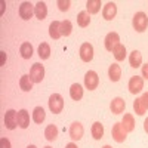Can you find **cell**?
Instances as JSON below:
<instances>
[{
	"label": "cell",
	"mask_w": 148,
	"mask_h": 148,
	"mask_svg": "<svg viewBox=\"0 0 148 148\" xmlns=\"http://www.w3.org/2000/svg\"><path fill=\"white\" fill-rule=\"evenodd\" d=\"M133 28L138 33H144L148 27V16L144 14V12H136L133 16Z\"/></svg>",
	"instance_id": "1"
},
{
	"label": "cell",
	"mask_w": 148,
	"mask_h": 148,
	"mask_svg": "<svg viewBox=\"0 0 148 148\" xmlns=\"http://www.w3.org/2000/svg\"><path fill=\"white\" fill-rule=\"evenodd\" d=\"M62 108H64V98L59 93L51 95V98H49V110H51L53 114H58L62 111Z\"/></svg>",
	"instance_id": "2"
},
{
	"label": "cell",
	"mask_w": 148,
	"mask_h": 148,
	"mask_svg": "<svg viewBox=\"0 0 148 148\" xmlns=\"http://www.w3.org/2000/svg\"><path fill=\"white\" fill-rule=\"evenodd\" d=\"M111 136H113V139L119 144L125 142L126 141V136H127V132L123 129L121 126V121L120 123H116V125L113 126V129H111Z\"/></svg>",
	"instance_id": "3"
},
{
	"label": "cell",
	"mask_w": 148,
	"mask_h": 148,
	"mask_svg": "<svg viewBox=\"0 0 148 148\" xmlns=\"http://www.w3.org/2000/svg\"><path fill=\"white\" fill-rule=\"evenodd\" d=\"M30 77H31L33 83H40L45 79V67L39 62L33 64V67L30 70Z\"/></svg>",
	"instance_id": "4"
},
{
	"label": "cell",
	"mask_w": 148,
	"mask_h": 148,
	"mask_svg": "<svg viewBox=\"0 0 148 148\" xmlns=\"http://www.w3.org/2000/svg\"><path fill=\"white\" fill-rule=\"evenodd\" d=\"M98 84H99V77H98V74L95 71H92V70L86 73V76H84V86H86V89L95 90L98 88Z\"/></svg>",
	"instance_id": "5"
},
{
	"label": "cell",
	"mask_w": 148,
	"mask_h": 148,
	"mask_svg": "<svg viewBox=\"0 0 148 148\" xmlns=\"http://www.w3.org/2000/svg\"><path fill=\"white\" fill-rule=\"evenodd\" d=\"M5 126L9 130H14L18 126V113L15 110H8L5 114Z\"/></svg>",
	"instance_id": "6"
},
{
	"label": "cell",
	"mask_w": 148,
	"mask_h": 148,
	"mask_svg": "<svg viewBox=\"0 0 148 148\" xmlns=\"http://www.w3.org/2000/svg\"><path fill=\"white\" fill-rule=\"evenodd\" d=\"M142 89H144V79L139 77V76L130 77V80H129V92L133 93V95H136Z\"/></svg>",
	"instance_id": "7"
},
{
	"label": "cell",
	"mask_w": 148,
	"mask_h": 148,
	"mask_svg": "<svg viewBox=\"0 0 148 148\" xmlns=\"http://www.w3.org/2000/svg\"><path fill=\"white\" fill-rule=\"evenodd\" d=\"M80 58L83 62H90L93 59V46L90 43H83L80 46Z\"/></svg>",
	"instance_id": "8"
},
{
	"label": "cell",
	"mask_w": 148,
	"mask_h": 148,
	"mask_svg": "<svg viewBox=\"0 0 148 148\" xmlns=\"http://www.w3.org/2000/svg\"><path fill=\"white\" fill-rule=\"evenodd\" d=\"M83 133H84V129H83V125L79 121H74L73 125L70 126V138L73 141H79L83 138Z\"/></svg>",
	"instance_id": "9"
},
{
	"label": "cell",
	"mask_w": 148,
	"mask_h": 148,
	"mask_svg": "<svg viewBox=\"0 0 148 148\" xmlns=\"http://www.w3.org/2000/svg\"><path fill=\"white\" fill-rule=\"evenodd\" d=\"M34 15V6H33V3L31 2H24V3H21V6H19V16L22 18V19H30L31 16Z\"/></svg>",
	"instance_id": "10"
},
{
	"label": "cell",
	"mask_w": 148,
	"mask_h": 148,
	"mask_svg": "<svg viewBox=\"0 0 148 148\" xmlns=\"http://www.w3.org/2000/svg\"><path fill=\"white\" fill-rule=\"evenodd\" d=\"M105 49L110 52H113L114 51V47L120 43V36L117 33H108L107 37H105Z\"/></svg>",
	"instance_id": "11"
},
{
	"label": "cell",
	"mask_w": 148,
	"mask_h": 148,
	"mask_svg": "<svg viewBox=\"0 0 148 148\" xmlns=\"http://www.w3.org/2000/svg\"><path fill=\"white\" fill-rule=\"evenodd\" d=\"M110 108H111V113L113 114H121L123 111H125V108H126V102H125L123 98L117 96V98H114V99L111 101Z\"/></svg>",
	"instance_id": "12"
},
{
	"label": "cell",
	"mask_w": 148,
	"mask_h": 148,
	"mask_svg": "<svg viewBox=\"0 0 148 148\" xmlns=\"http://www.w3.org/2000/svg\"><path fill=\"white\" fill-rule=\"evenodd\" d=\"M116 15H117V6H116V3H114V2H108V3L104 6V9H102V16H104V19L111 21Z\"/></svg>",
	"instance_id": "13"
},
{
	"label": "cell",
	"mask_w": 148,
	"mask_h": 148,
	"mask_svg": "<svg viewBox=\"0 0 148 148\" xmlns=\"http://www.w3.org/2000/svg\"><path fill=\"white\" fill-rule=\"evenodd\" d=\"M18 126L21 129H27L30 126V114L27 110H19L18 111Z\"/></svg>",
	"instance_id": "14"
},
{
	"label": "cell",
	"mask_w": 148,
	"mask_h": 148,
	"mask_svg": "<svg viewBox=\"0 0 148 148\" xmlns=\"http://www.w3.org/2000/svg\"><path fill=\"white\" fill-rule=\"evenodd\" d=\"M34 15H36L37 19H40V21H43L46 18V15H47V6H46L45 2H37L36 3V6H34Z\"/></svg>",
	"instance_id": "15"
},
{
	"label": "cell",
	"mask_w": 148,
	"mask_h": 148,
	"mask_svg": "<svg viewBox=\"0 0 148 148\" xmlns=\"http://www.w3.org/2000/svg\"><path fill=\"white\" fill-rule=\"evenodd\" d=\"M70 96L73 101H80L83 98V88L79 83H73L70 88Z\"/></svg>",
	"instance_id": "16"
},
{
	"label": "cell",
	"mask_w": 148,
	"mask_h": 148,
	"mask_svg": "<svg viewBox=\"0 0 148 148\" xmlns=\"http://www.w3.org/2000/svg\"><path fill=\"white\" fill-rule=\"evenodd\" d=\"M108 77L111 82H119L121 77V68L117 64H111L108 68Z\"/></svg>",
	"instance_id": "17"
},
{
	"label": "cell",
	"mask_w": 148,
	"mask_h": 148,
	"mask_svg": "<svg viewBox=\"0 0 148 148\" xmlns=\"http://www.w3.org/2000/svg\"><path fill=\"white\" fill-rule=\"evenodd\" d=\"M49 36L52 37L53 40H58L61 36V22L59 21H53L51 25H49Z\"/></svg>",
	"instance_id": "18"
},
{
	"label": "cell",
	"mask_w": 148,
	"mask_h": 148,
	"mask_svg": "<svg viewBox=\"0 0 148 148\" xmlns=\"http://www.w3.org/2000/svg\"><path fill=\"white\" fill-rule=\"evenodd\" d=\"M121 126L127 133L132 132L135 129V119H133V116L132 114H125V117H123V120H121Z\"/></svg>",
	"instance_id": "19"
},
{
	"label": "cell",
	"mask_w": 148,
	"mask_h": 148,
	"mask_svg": "<svg viewBox=\"0 0 148 148\" xmlns=\"http://www.w3.org/2000/svg\"><path fill=\"white\" fill-rule=\"evenodd\" d=\"M129 64H130V67H133V68L141 67V64H142V55H141L139 51H133V52L129 55Z\"/></svg>",
	"instance_id": "20"
},
{
	"label": "cell",
	"mask_w": 148,
	"mask_h": 148,
	"mask_svg": "<svg viewBox=\"0 0 148 148\" xmlns=\"http://www.w3.org/2000/svg\"><path fill=\"white\" fill-rule=\"evenodd\" d=\"M45 119H46V113H45L43 107H36L33 111V121L37 123V125H42Z\"/></svg>",
	"instance_id": "21"
},
{
	"label": "cell",
	"mask_w": 148,
	"mask_h": 148,
	"mask_svg": "<svg viewBox=\"0 0 148 148\" xmlns=\"http://www.w3.org/2000/svg\"><path fill=\"white\" fill-rule=\"evenodd\" d=\"M101 0H88L86 2V10H88V14H98L101 9Z\"/></svg>",
	"instance_id": "22"
},
{
	"label": "cell",
	"mask_w": 148,
	"mask_h": 148,
	"mask_svg": "<svg viewBox=\"0 0 148 148\" xmlns=\"http://www.w3.org/2000/svg\"><path fill=\"white\" fill-rule=\"evenodd\" d=\"M19 88L24 90V92H30L33 89V80L30 77V74H25L19 79Z\"/></svg>",
	"instance_id": "23"
},
{
	"label": "cell",
	"mask_w": 148,
	"mask_h": 148,
	"mask_svg": "<svg viewBox=\"0 0 148 148\" xmlns=\"http://www.w3.org/2000/svg\"><path fill=\"white\" fill-rule=\"evenodd\" d=\"M77 24L80 27H88L89 24H90V15L88 14V10H82L79 12V15H77Z\"/></svg>",
	"instance_id": "24"
},
{
	"label": "cell",
	"mask_w": 148,
	"mask_h": 148,
	"mask_svg": "<svg viewBox=\"0 0 148 148\" xmlns=\"http://www.w3.org/2000/svg\"><path fill=\"white\" fill-rule=\"evenodd\" d=\"M90 132H92V136H93L95 139H101V138L104 136V126L101 125L99 121H95L93 125H92Z\"/></svg>",
	"instance_id": "25"
},
{
	"label": "cell",
	"mask_w": 148,
	"mask_h": 148,
	"mask_svg": "<svg viewBox=\"0 0 148 148\" xmlns=\"http://www.w3.org/2000/svg\"><path fill=\"white\" fill-rule=\"evenodd\" d=\"M19 53H21V56H22L24 59H30V58L33 56V46H31L28 42L22 43L21 47H19Z\"/></svg>",
	"instance_id": "26"
},
{
	"label": "cell",
	"mask_w": 148,
	"mask_h": 148,
	"mask_svg": "<svg viewBox=\"0 0 148 148\" xmlns=\"http://www.w3.org/2000/svg\"><path fill=\"white\" fill-rule=\"evenodd\" d=\"M45 136H46L47 141H55L56 136H58V127H56L55 125L46 126V129H45Z\"/></svg>",
	"instance_id": "27"
},
{
	"label": "cell",
	"mask_w": 148,
	"mask_h": 148,
	"mask_svg": "<svg viewBox=\"0 0 148 148\" xmlns=\"http://www.w3.org/2000/svg\"><path fill=\"white\" fill-rule=\"evenodd\" d=\"M113 53H114L116 61H123V59L126 58V46H125V45H121V43H119V45L114 47Z\"/></svg>",
	"instance_id": "28"
},
{
	"label": "cell",
	"mask_w": 148,
	"mask_h": 148,
	"mask_svg": "<svg viewBox=\"0 0 148 148\" xmlns=\"http://www.w3.org/2000/svg\"><path fill=\"white\" fill-rule=\"evenodd\" d=\"M39 56L40 59H47L49 56H51V46H49L47 43H40L39 46Z\"/></svg>",
	"instance_id": "29"
},
{
	"label": "cell",
	"mask_w": 148,
	"mask_h": 148,
	"mask_svg": "<svg viewBox=\"0 0 148 148\" xmlns=\"http://www.w3.org/2000/svg\"><path fill=\"white\" fill-rule=\"evenodd\" d=\"M71 31H73V24H71V21L65 19V21L61 22V34L67 37V36L71 34Z\"/></svg>",
	"instance_id": "30"
},
{
	"label": "cell",
	"mask_w": 148,
	"mask_h": 148,
	"mask_svg": "<svg viewBox=\"0 0 148 148\" xmlns=\"http://www.w3.org/2000/svg\"><path fill=\"white\" fill-rule=\"evenodd\" d=\"M133 110H135V113H136L138 116H144L145 114V110L141 104V98H136V99L133 101Z\"/></svg>",
	"instance_id": "31"
},
{
	"label": "cell",
	"mask_w": 148,
	"mask_h": 148,
	"mask_svg": "<svg viewBox=\"0 0 148 148\" xmlns=\"http://www.w3.org/2000/svg\"><path fill=\"white\" fill-rule=\"evenodd\" d=\"M58 8H59V10H62V12H65V10H68L70 9V6H71V2L70 0H58Z\"/></svg>",
	"instance_id": "32"
},
{
	"label": "cell",
	"mask_w": 148,
	"mask_h": 148,
	"mask_svg": "<svg viewBox=\"0 0 148 148\" xmlns=\"http://www.w3.org/2000/svg\"><path fill=\"white\" fill-rule=\"evenodd\" d=\"M141 104H142L144 110L147 111V110H148V92H145V93L141 96Z\"/></svg>",
	"instance_id": "33"
},
{
	"label": "cell",
	"mask_w": 148,
	"mask_h": 148,
	"mask_svg": "<svg viewBox=\"0 0 148 148\" xmlns=\"http://www.w3.org/2000/svg\"><path fill=\"white\" fill-rule=\"evenodd\" d=\"M0 148H10L9 139H6V138H2V139H0Z\"/></svg>",
	"instance_id": "34"
},
{
	"label": "cell",
	"mask_w": 148,
	"mask_h": 148,
	"mask_svg": "<svg viewBox=\"0 0 148 148\" xmlns=\"http://www.w3.org/2000/svg\"><path fill=\"white\" fill-rule=\"evenodd\" d=\"M142 77L144 79H148V64L142 65Z\"/></svg>",
	"instance_id": "35"
},
{
	"label": "cell",
	"mask_w": 148,
	"mask_h": 148,
	"mask_svg": "<svg viewBox=\"0 0 148 148\" xmlns=\"http://www.w3.org/2000/svg\"><path fill=\"white\" fill-rule=\"evenodd\" d=\"M0 55H2V62H0V65H5V61H6V53H5V52H0Z\"/></svg>",
	"instance_id": "36"
},
{
	"label": "cell",
	"mask_w": 148,
	"mask_h": 148,
	"mask_svg": "<svg viewBox=\"0 0 148 148\" xmlns=\"http://www.w3.org/2000/svg\"><path fill=\"white\" fill-rule=\"evenodd\" d=\"M144 130H145V132L148 133V117H147V119L144 120Z\"/></svg>",
	"instance_id": "37"
},
{
	"label": "cell",
	"mask_w": 148,
	"mask_h": 148,
	"mask_svg": "<svg viewBox=\"0 0 148 148\" xmlns=\"http://www.w3.org/2000/svg\"><path fill=\"white\" fill-rule=\"evenodd\" d=\"M65 148H77V145L74 144V142H70V144H67V145H65Z\"/></svg>",
	"instance_id": "38"
},
{
	"label": "cell",
	"mask_w": 148,
	"mask_h": 148,
	"mask_svg": "<svg viewBox=\"0 0 148 148\" xmlns=\"http://www.w3.org/2000/svg\"><path fill=\"white\" fill-rule=\"evenodd\" d=\"M27 148H37V147H36V145H28Z\"/></svg>",
	"instance_id": "39"
},
{
	"label": "cell",
	"mask_w": 148,
	"mask_h": 148,
	"mask_svg": "<svg viewBox=\"0 0 148 148\" xmlns=\"http://www.w3.org/2000/svg\"><path fill=\"white\" fill-rule=\"evenodd\" d=\"M102 148H113V147H110V145H105V147H102Z\"/></svg>",
	"instance_id": "40"
},
{
	"label": "cell",
	"mask_w": 148,
	"mask_h": 148,
	"mask_svg": "<svg viewBox=\"0 0 148 148\" xmlns=\"http://www.w3.org/2000/svg\"><path fill=\"white\" fill-rule=\"evenodd\" d=\"M46 148H51V147H46Z\"/></svg>",
	"instance_id": "41"
}]
</instances>
